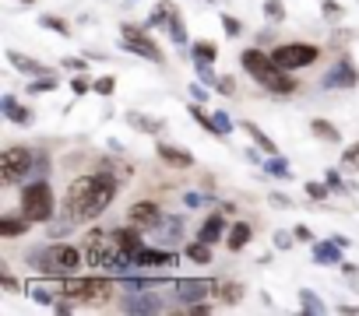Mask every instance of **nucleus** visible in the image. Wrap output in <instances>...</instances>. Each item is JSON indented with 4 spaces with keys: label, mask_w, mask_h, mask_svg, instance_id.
Wrapping results in <instances>:
<instances>
[{
    "label": "nucleus",
    "mask_w": 359,
    "mask_h": 316,
    "mask_svg": "<svg viewBox=\"0 0 359 316\" xmlns=\"http://www.w3.org/2000/svg\"><path fill=\"white\" fill-rule=\"evenodd\" d=\"M56 84H60L56 71H50V74H39V78H28V95H43V91H53Z\"/></svg>",
    "instance_id": "nucleus-33"
},
{
    "label": "nucleus",
    "mask_w": 359,
    "mask_h": 316,
    "mask_svg": "<svg viewBox=\"0 0 359 316\" xmlns=\"http://www.w3.org/2000/svg\"><path fill=\"white\" fill-rule=\"evenodd\" d=\"M261 11H264V18L268 21H272V25H279V21H285V4H282V0H264V4H261Z\"/></svg>",
    "instance_id": "nucleus-36"
},
{
    "label": "nucleus",
    "mask_w": 359,
    "mask_h": 316,
    "mask_svg": "<svg viewBox=\"0 0 359 316\" xmlns=\"http://www.w3.org/2000/svg\"><path fill=\"white\" fill-rule=\"evenodd\" d=\"M239 63H243V71L250 74V81H257L264 91H272V95H292V91H296L292 71H282L272 53L250 46V49L239 53Z\"/></svg>",
    "instance_id": "nucleus-2"
},
{
    "label": "nucleus",
    "mask_w": 359,
    "mask_h": 316,
    "mask_svg": "<svg viewBox=\"0 0 359 316\" xmlns=\"http://www.w3.org/2000/svg\"><path fill=\"white\" fill-rule=\"evenodd\" d=\"M39 25L43 28H50V32H56V36H71V25L64 21V18H60V14H39Z\"/></svg>",
    "instance_id": "nucleus-35"
},
{
    "label": "nucleus",
    "mask_w": 359,
    "mask_h": 316,
    "mask_svg": "<svg viewBox=\"0 0 359 316\" xmlns=\"http://www.w3.org/2000/svg\"><path fill=\"white\" fill-rule=\"evenodd\" d=\"M162 211H159V204H152V201H138V204H131V211H127V221L131 225H138V229H144V232H155L159 225H162Z\"/></svg>",
    "instance_id": "nucleus-12"
},
{
    "label": "nucleus",
    "mask_w": 359,
    "mask_h": 316,
    "mask_svg": "<svg viewBox=\"0 0 359 316\" xmlns=\"http://www.w3.org/2000/svg\"><path fill=\"white\" fill-rule=\"evenodd\" d=\"M166 32H169V39H173V46H176V49H187V46H191L187 25H184V14H180V11L169 18V28H166Z\"/></svg>",
    "instance_id": "nucleus-27"
},
{
    "label": "nucleus",
    "mask_w": 359,
    "mask_h": 316,
    "mask_svg": "<svg viewBox=\"0 0 359 316\" xmlns=\"http://www.w3.org/2000/svg\"><path fill=\"white\" fill-rule=\"evenodd\" d=\"M109 236H113V242L120 246V249H127V253H138L141 246H148L144 242V229H138V225H120V229H109Z\"/></svg>",
    "instance_id": "nucleus-17"
},
{
    "label": "nucleus",
    "mask_w": 359,
    "mask_h": 316,
    "mask_svg": "<svg viewBox=\"0 0 359 316\" xmlns=\"http://www.w3.org/2000/svg\"><path fill=\"white\" fill-rule=\"evenodd\" d=\"M191 99H194V102H208V84H204V81H201V84L191 81Z\"/></svg>",
    "instance_id": "nucleus-50"
},
{
    "label": "nucleus",
    "mask_w": 359,
    "mask_h": 316,
    "mask_svg": "<svg viewBox=\"0 0 359 316\" xmlns=\"http://www.w3.org/2000/svg\"><path fill=\"white\" fill-rule=\"evenodd\" d=\"M120 309L124 313H141V316H155V313H166L169 302L155 289H131V292H124V299H120Z\"/></svg>",
    "instance_id": "nucleus-8"
},
{
    "label": "nucleus",
    "mask_w": 359,
    "mask_h": 316,
    "mask_svg": "<svg viewBox=\"0 0 359 316\" xmlns=\"http://www.w3.org/2000/svg\"><path fill=\"white\" fill-rule=\"evenodd\" d=\"M56 211V201H53V186L46 179H36V183H25L21 190V214L32 221V225H46Z\"/></svg>",
    "instance_id": "nucleus-5"
},
{
    "label": "nucleus",
    "mask_w": 359,
    "mask_h": 316,
    "mask_svg": "<svg viewBox=\"0 0 359 316\" xmlns=\"http://www.w3.org/2000/svg\"><path fill=\"white\" fill-rule=\"evenodd\" d=\"M8 63L14 71H21L25 78H39V74H50V67L43 60H36V56H25L21 49H8Z\"/></svg>",
    "instance_id": "nucleus-18"
},
{
    "label": "nucleus",
    "mask_w": 359,
    "mask_h": 316,
    "mask_svg": "<svg viewBox=\"0 0 359 316\" xmlns=\"http://www.w3.org/2000/svg\"><path fill=\"white\" fill-rule=\"evenodd\" d=\"M359 84V71L349 56H342L331 71L324 74V88H356Z\"/></svg>",
    "instance_id": "nucleus-13"
},
{
    "label": "nucleus",
    "mask_w": 359,
    "mask_h": 316,
    "mask_svg": "<svg viewBox=\"0 0 359 316\" xmlns=\"http://www.w3.org/2000/svg\"><path fill=\"white\" fill-rule=\"evenodd\" d=\"M292 232H296V239H299V242H314V232H310V225H296Z\"/></svg>",
    "instance_id": "nucleus-53"
},
{
    "label": "nucleus",
    "mask_w": 359,
    "mask_h": 316,
    "mask_svg": "<svg viewBox=\"0 0 359 316\" xmlns=\"http://www.w3.org/2000/svg\"><path fill=\"white\" fill-rule=\"evenodd\" d=\"M32 166H36V151L32 148L28 144H8L4 155H0V183L14 186V183L28 179Z\"/></svg>",
    "instance_id": "nucleus-6"
},
{
    "label": "nucleus",
    "mask_w": 359,
    "mask_h": 316,
    "mask_svg": "<svg viewBox=\"0 0 359 316\" xmlns=\"http://www.w3.org/2000/svg\"><path fill=\"white\" fill-rule=\"evenodd\" d=\"M191 56H194V60H208V63H215L219 46H215V43H208V39H197V43L191 46Z\"/></svg>",
    "instance_id": "nucleus-34"
},
{
    "label": "nucleus",
    "mask_w": 359,
    "mask_h": 316,
    "mask_svg": "<svg viewBox=\"0 0 359 316\" xmlns=\"http://www.w3.org/2000/svg\"><path fill=\"white\" fill-rule=\"evenodd\" d=\"M155 155H159V162H166L173 169H191L194 166V155L187 148H180V144H169V141H159L155 144Z\"/></svg>",
    "instance_id": "nucleus-16"
},
{
    "label": "nucleus",
    "mask_w": 359,
    "mask_h": 316,
    "mask_svg": "<svg viewBox=\"0 0 359 316\" xmlns=\"http://www.w3.org/2000/svg\"><path fill=\"white\" fill-rule=\"evenodd\" d=\"M356 271H359L356 264H349V260H342V274H349V278H356Z\"/></svg>",
    "instance_id": "nucleus-55"
},
{
    "label": "nucleus",
    "mask_w": 359,
    "mask_h": 316,
    "mask_svg": "<svg viewBox=\"0 0 359 316\" xmlns=\"http://www.w3.org/2000/svg\"><path fill=\"white\" fill-rule=\"evenodd\" d=\"M239 126H243V134L257 144V148H264V155H279V148H275V141L272 137H268L264 131H261V126L254 123V120H243V123H239Z\"/></svg>",
    "instance_id": "nucleus-26"
},
{
    "label": "nucleus",
    "mask_w": 359,
    "mask_h": 316,
    "mask_svg": "<svg viewBox=\"0 0 359 316\" xmlns=\"http://www.w3.org/2000/svg\"><path fill=\"white\" fill-rule=\"evenodd\" d=\"M299 239H296V232H285V229H279L275 232V249H292Z\"/></svg>",
    "instance_id": "nucleus-45"
},
{
    "label": "nucleus",
    "mask_w": 359,
    "mask_h": 316,
    "mask_svg": "<svg viewBox=\"0 0 359 316\" xmlns=\"http://www.w3.org/2000/svg\"><path fill=\"white\" fill-rule=\"evenodd\" d=\"M0 284H4V289H8V292H14V289H18V281H14V274H11V271H8L4 264H0Z\"/></svg>",
    "instance_id": "nucleus-51"
},
{
    "label": "nucleus",
    "mask_w": 359,
    "mask_h": 316,
    "mask_svg": "<svg viewBox=\"0 0 359 316\" xmlns=\"http://www.w3.org/2000/svg\"><path fill=\"white\" fill-rule=\"evenodd\" d=\"M21 4H36V0H21Z\"/></svg>",
    "instance_id": "nucleus-57"
},
{
    "label": "nucleus",
    "mask_w": 359,
    "mask_h": 316,
    "mask_svg": "<svg viewBox=\"0 0 359 316\" xmlns=\"http://www.w3.org/2000/svg\"><path fill=\"white\" fill-rule=\"evenodd\" d=\"M0 113H4L11 123H18V126H32L36 123V113L32 109H25L14 95H4V99H0Z\"/></svg>",
    "instance_id": "nucleus-21"
},
{
    "label": "nucleus",
    "mask_w": 359,
    "mask_h": 316,
    "mask_svg": "<svg viewBox=\"0 0 359 316\" xmlns=\"http://www.w3.org/2000/svg\"><path fill=\"white\" fill-rule=\"evenodd\" d=\"M215 292H219V281H212V278H176L173 281V295L187 306L201 302V299H215Z\"/></svg>",
    "instance_id": "nucleus-10"
},
{
    "label": "nucleus",
    "mask_w": 359,
    "mask_h": 316,
    "mask_svg": "<svg viewBox=\"0 0 359 316\" xmlns=\"http://www.w3.org/2000/svg\"><path fill=\"white\" fill-rule=\"evenodd\" d=\"M124 120H127V126H134L138 134H152V137H159V134L166 131V126H169V123H166L162 116L141 113V109H127V116H124Z\"/></svg>",
    "instance_id": "nucleus-14"
},
{
    "label": "nucleus",
    "mask_w": 359,
    "mask_h": 316,
    "mask_svg": "<svg viewBox=\"0 0 359 316\" xmlns=\"http://www.w3.org/2000/svg\"><path fill=\"white\" fill-rule=\"evenodd\" d=\"M342 249H345V246H338L335 239H327V242H314V246H310V257H314L320 267H342Z\"/></svg>",
    "instance_id": "nucleus-19"
},
{
    "label": "nucleus",
    "mask_w": 359,
    "mask_h": 316,
    "mask_svg": "<svg viewBox=\"0 0 359 316\" xmlns=\"http://www.w3.org/2000/svg\"><path fill=\"white\" fill-rule=\"evenodd\" d=\"M92 84H96V81H88V71H85V74H74L71 91H74V95H85V91H92Z\"/></svg>",
    "instance_id": "nucleus-46"
},
{
    "label": "nucleus",
    "mask_w": 359,
    "mask_h": 316,
    "mask_svg": "<svg viewBox=\"0 0 359 316\" xmlns=\"http://www.w3.org/2000/svg\"><path fill=\"white\" fill-rule=\"evenodd\" d=\"M215 123H219V137H229L236 126H232V120L226 116V113H215Z\"/></svg>",
    "instance_id": "nucleus-47"
},
{
    "label": "nucleus",
    "mask_w": 359,
    "mask_h": 316,
    "mask_svg": "<svg viewBox=\"0 0 359 316\" xmlns=\"http://www.w3.org/2000/svg\"><path fill=\"white\" fill-rule=\"evenodd\" d=\"M28 264H32L39 274L67 278V274H78L88 260H85V249H78L71 242H46V246L28 253Z\"/></svg>",
    "instance_id": "nucleus-3"
},
{
    "label": "nucleus",
    "mask_w": 359,
    "mask_h": 316,
    "mask_svg": "<svg viewBox=\"0 0 359 316\" xmlns=\"http://www.w3.org/2000/svg\"><path fill=\"white\" fill-rule=\"evenodd\" d=\"M215 299H219V302H226V306H236L239 299H243V284H236V281H219Z\"/></svg>",
    "instance_id": "nucleus-30"
},
{
    "label": "nucleus",
    "mask_w": 359,
    "mask_h": 316,
    "mask_svg": "<svg viewBox=\"0 0 359 316\" xmlns=\"http://www.w3.org/2000/svg\"><path fill=\"white\" fill-rule=\"evenodd\" d=\"M120 284L109 281V278H78V274H67V278H56V295L60 299H74L78 306H92V302H109L116 295Z\"/></svg>",
    "instance_id": "nucleus-4"
},
{
    "label": "nucleus",
    "mask_w": 359,
    "mask_h": 316,
    "mask_svg": "<svg viewBox=\"0 0 359 316\" xmlns=\"http://www.w3.org/2000/svg\"><path fill=\"white\" fill-rule=\"evenodd\" d=\"M250 236H254V225H250V221H232V229H229V236H226V249H229V253H239V249L250 242Z\"/></svg>",
    "instance_id": "nucleus-22"
},
{
    "label": "nucleus",
    "mask_w": 359,
    "mask_h": 316,
    "mask_svg": "<svg viewBox=\"0 0 359 316\" xmlns=\"http://www.w3.org/2000/svg\"><path fill=\"white\" fill-rule=\"evenodd\" d=\"M320 14H324V21H342L345 18V8L338 4V0H320Z\"/></svg>",
    "instance_id": "nucleus-37"
},
{
    "label": "nucleus",
    "mask_w": 359,
    "mask_h": 316,
    "mask_svg": "<svg viewBox=\"0 0 359 316\" xmlns=\"http://www.w3.org/2000/svg\"><path fill=\"white\" fill-rule=\"evenodd\" d=\"M268 204H272V207H292V197H289V194H279V190H272V194H268Z\"/></svg>",
    "instance_id": "nucleus-48"
},
{
    "label": "nucleus",
    "mask_w": 359,
    "mask_h": 316,
    "mask_svg": "<svg viewBox=\"0 0 359 316\" xmlns=\"http://www.w3.org/2000/svg\"><path fill=\"white\" fill-rule=\"evenodd\" d=\"M120 194V179L113 172H92V176H78L64 197V211L67 221L85 225V221H96Z\"/></svg>",
    "instance_id": "nucleus-1"
},
{
    "label": "nucleus",
    "mask_w": 359,
    "mask_h": 316,
    "mask_svg": "<svg viewBox=\"0 0 359 316\" xmlns=\"http://www.w3.org/2000/svg\"><path fill=\"white\" fill-rule=\"evenodd\" d=\"M310 134H314L317 141H324V144H338V141H342V131H338L331 120H324V116L310 120Z\"/></svg>",
    "instance_id": "nucleus-23"
},
{
    "label": "nucleus",
    "mask_w": 359,
    "mask_h": 316,
    "mask_svg": "<svg viewBox=\"0 0 359 316\" xmlns=\"http://www.w3.org/2000/svg\"><path fill=\"white\" fill-rule=\"evenodd\" d=\"M299 309H303V313H314V316L327 313L324 299H320V295H317L314 289H299Z\"/></svg>",
    "instance_id": "nucleus-29"
},
{
    "label": "nucleus",
    "mask_w": 359,
    "mask_h": 316,
    "mask_svg": "<svg viewBox=\"0 0 359 316\" xmlns=\"http://www.w3.org/2000/svg\"><path fill=\"white\" fill-rule=\"evenodd\" d=\"M317 46H310V43H282V46H275L272 49V56H275V63L282 71H303V67H310V63L317 60Z\"/></svg>",
    "instance_id": "nucleus-9"
},
{
    "label": "nucleus",
    "mask_w": 359,
    "mask_h": 316,
    "mask_svg": "<svg viewBox=\"0 0 359 316\" xmlns=\"http://www.w3.org/2000/svg\"><path fill=\"white\" fill-rule=\"evenodd\" d=\"M226 214H229L226 207H219V211L208 214V218H204V225L197 229V239L212 242V246H215V242H226V236H229V232H226Z\"/></svg>",
    "instance_id": "nucleus-15"
},
{
    "label": "nucleus",
    "mask_w": 359,
    "mask_h": 316,
    "mask_svg": "<svg viewBox=\"0 0 359 316\" xmlns=\"http://www.w3.org/2000/svg\"><path fill=\"white\" fill-rule=\"evenodd\" d=\"M152 28H138V25H124L120 28V49H127V53H134V56H141V60H148V63H162L166 60V53H162V46L148 36Z\"/></svg>",
    "instance_id": "nucleus-7"
},
{
    "label": "nucleus",
    "mask_w": 359,
    "mask_h": 316,
    "mask_svg": "<svg viewBox=\"0 0 359 316\" xmlns=\"http://www.w3.org/2000/svg\"><path fill=\"white\" fill-rule=\"evenodd\" d=\"M180 232H184V218H180V214L162 218V225L152 232V236H155L152 242H155V246H169V249H173V246L180 242Z\"/></svg>",
    "instance_id": "nucleus-20"
},
{
    "label": "nucleus",
    "mask_w": 359,
    "mask_h": 316,
    "mask_svg": "<svg viewBox=\"0 0 359 316\" xmlns=\"http://www.w3.org/2000/svg\"><path fill=\"white\" fill-rule=\"evenodd\" d=\"M176 11H180V8L173 4V0H159V4H155V11L148 14L144 28H169V18H173Z\"/></svg>",
    "instance_id": "nucleus-24"
},
{
    "label": "nucleus",
    "mask_w": 359,
    "mask_h": 316,
    "mask_svg": "<svg viewBox=\"0 0 359 316\" xmlns=\"http://www.w3.org/2000/svg\"><path fill=\"white\" fill-rule=\"evenodd\" d=\"M187 260H194V264H212V242H204V239L187 242Z\"/></svg>",
    "instance_id": "nucleus-31"
},
{
    "label": "nucleus",
    "mask_w": 359,
    "mask_h": 316,
    "mask_svg": "<svg viewBox=\"0 0 359 316\" xmlns=\"http://www.w3.org/2000/svg\"><path fill=\"white\" fill-rule=\"evenodd\" d=\"M92 91H96V95H102V99H109V95L116 91V78H113V74H102V78H96Z\"/></svg>",
    "instance_id": "nucleus-40"
},
{
    "label": "nucleus",
    "mask_w": 359,
    "mask_h": 316,
    "mask_svg": "<svg viewBox=\"0 0 359 316\" xmlns=\"http://www.w3.org/2000/svg\"><path fill=\"white\" fill-rule=\"evenodd\" d=\"M303 190H307L310 201H327V194H331V186H327V183H317V179L303 183Z\"/></svg>",
    "instance_id": "nucleus-39"
},
{
    "label": "nucleus",
    "mask_w": 359,
    "mask_h": 316,
    "mask_svg": "<svg viewBox=\"0 0 359 316\" xmlns=\"http://www.w3.org/2000/svg\"><path fill=\"white\" fill-rule=\"evenodd\" d=\"M180 264V257L169 246H141L134 253V267L138 271H173Z\"/></svg>",
    "instance_id": "nucleus-11"
},
{
    "label": "nucleus",
    "mask_w": 359,
    "mask_h": 316,
    "mask_svg": "<svg viewBox=\"0 0 359 316\" xmlns=\"http://www.w3.org/2000/svg\"><path fill=\"white\" fill-rule=\"evenodd\" d=\"M222 28H226V36H239V32H243V25H239L232 14H222Z\"/></svg>",
    "instance_id": "nucleus-49"
},
{
    "label": "nucleus",
    "mask_w": 359,
    "mask_h": 316,
    "mask_svg": "<svg viewBox=\"0 0 359 316\" xmlns=\"http://www.w3.org/2000/svg\"><path fill=\"white\" fill-rule=\"evenodd\" d=\"M187 313H191V316H204V313H212V302H208V299L191 302V306H187Z\"/></svg>",
    "instance_id": "nucleus-52"
},
{
    "label": "nucleus",
    "mask_w": 359,
    "mask_h": 316,
    "mask_svg": "<svg viewBox=\"0 0 359 316\" xmlns=\"http://www.w3.org/2000/svg\"><path fill=\"white\" fill-rule=\"evenodd\" d=\"M342 169H352V172L359 169V141L349 144V148L342 151Z\"/></svg>",
    "instance_id": "nucleus-42"
},
{
    "label": "nucleus",
    "mask_w": 359,
    "mask_h": 316,
    "mask_svg": "<svg viewBox=\"0 0 359 316\" xmlns=\"http://www.w3.org/2000/svg\"><path fill=\"white\" fill-rule=\"evenodd\" d=\"M324 183L331 186V194H342V197H345V194H352V186L338 176V169H327V172H324Z\"/></svg>",
    "instance_id": "nucleus-38"
},
{
    "label": "nucleus",
    "mask_w": 359,
    "mask_h": 316,
    "mask_svg": "<svg viewBox=\"0 0 359 316\" xmlns=\"http://www.w3.org/2000/svg\"><path fill=\"white\" fill-rule=\"evenodd\" d=\"M264 169L272 176H279V179H292V166H289V158H282V155H268Z\"/></svg>",
    "instance_id": "nucleus-32"
},
{
    "label": "nucleus",
    "mask_w": 359,
    "mask_h": 316,
    "mask_svg": "<svg viewBox=\"0 0 359 316\" xmlns=\"http://www.w3.org/2000/svg\"><path fill=\"white\" fill-rule=\"evenodd\" d=\"M215 88H219L222 95H232V91H236V81H232V78H219V84H215Z\"/></svg>",
    "instance_id": "nucleus-54"
},
{
    "label": "nucleus",
    "mask_w": 359,
    "mask_h": 316,
    "mask_svg": "<svg viewBox=\"0 0 359 316\" xmlns=\"http://www.w3.org/2000/svg\"><path fill=\"white\" fill-rule=\"evenodd\" d=\"M184 204L187 207H208V204H212V197L201 194V190H191V194H184Z\"/></svg>",
    "instance_id": "nucleus-44"
},
{
    "label": "nucleus",
    "mask_w": 359,
    "mask_h": 316,
    "mask_svg": "<svg viewBox=\"0 0 359 316\" xmlns=\"http://www.w3.org/2000/svg\"><path fill=\"white\" fill-rule=\"evenodd\" d=\"M60 67H64V71H74V74H85V71H88V60H85V56H64V60H60Z\"/></svg>",
    "instance_id": "nucleus-43"
},
{
    "label": "nucleus",
    "mask_w": 359,
    "mask_h": 316,
    "mask_svg": "<svg viewBox=\"0 0 359 316\" xmlns=\"http://www.w3.org/2000/svg\"><path fill=\"white\" fill-rule=\"evenodd\" d=\"M187 113L194 116V123L201 126V131H208L212 137H219V123H215V113H204V109H201V102H191V106H187Z\"/></svg>",
    "instance_id": "nucleus-28"
},
{
    "label": "nucleus",
    "mask_w": 359,
    "mask_h": 316,
    "mask_svg": "<svg viewBox=\"0 0 359 316\" xmlns=\"http://www.w3.org/2000/svg\"><path fill=\"white\" fill-rule=\"evenodd\" d=\"M338 313H359V306H349L345 302V306H338Z\"/></svg>",
    "instance_id": "nucleus-56"
},
{
    "label": "nucleus",
    "mask_w": 359,
    "mask_h": 316,
    "mask_svg": "<svg viewBox=\"0 0 359 316\" xmlns=\"http://www.w3.org/2000/svg\"><path fill=\"white\" fill-rule=\"evenodd\" d=\"M28 225H32V221H28L25 214H21V218L4 214V218H0V239H18V236L28 232Z\"/></svg>",
    "instance_id": "nucleus-25"
},
{
    "label": "nucleus",
    "mask_w": 359,
    "mask_h": 316,
    "mask_svg": "<svg viewBox=\"0 0 359 316\" xmlns=\"http://www.w3.org/2000/svg\"><path fill=\"white\" fill-rule=\"evenodd\" d=\"M194 71H197V78L204 81V84H219V78H215V67L208 60H194Z\"/></svg>",
    "instance_id": "nucleus-41"
}]
</instances>
